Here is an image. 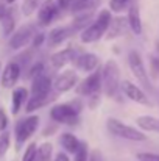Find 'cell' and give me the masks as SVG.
<instances>
[{
  "label": "cell",
  "mask_w": 159,
  "mask_h": 161,
  "mask_svg": "<svg viewBox=\"0 0 159 161\" xmlns=\"http://www.w3.org/2000/svg\"><path fill=\"white\" fill-rule=\"evenodd\" d=\"M112 22V14H111V9H102L97 16L95 20H92L83 31H81V42L84 44H92V42H97L98 39L103 38V35L108 33L109 30V25Z\"/></svg>",
  "instance_id": "6da1fadb"
},
{
  "label": "cell",
  "mask_w": 159,
  "mask_h": 161,
  "mask_svg": "<svg viewBox=\"0 0 159 161\" xmlns=\"http://www.w3.org/2000/svg\"><path fill=\"white\" fill-rule=\"evenodd\" d=\"M102 81H103V92L108 97H115L119 91H122V80H120V67L115 59H108L102 69Z\"/></svg>",
  "instance_id": "7a4b0ae2"
},
{
  "label": "cell",
  "mask_w": 159,
  "mask_h": 161,
  "mask_svg": "<svg viewBox=\"0 0 159 161\" xmlns=\"http://www.w3.org/2000/svg\"><path fill=\"white\" fill-rule=\"evenodd\" d=\"M83 105L75 100L70 103H59L50 109V119L53 122L64 124V125H75L80 120V111Z\"/></svg>",
  "instance_id": "3957f363"
},
{
  "label": "cell",
  "mask_w": 159,
  "mask_h": 161,
  "mask_svg": "<svg viewBox=\"0 0 159 161\" xmlns=\"http://www.w3.org/2000/svg\"><path fill=\"white\" fill-rule=\"evenodd\" d=\"M106 128H108V131L111 135H114L115 138H120V139L136 141V142H140V141L147 139V135L142 130H137V128H134L131 125H126L122 120L114 119V117H109L106 120Z\"/></svg>",
  "instance_id": "277c9868"
},
{
  "label": "cell",
  "mask_w": 159,
  "mask_h": 161,
  "mask_svg": "<svg viewBox=\"0 0 159 161\" xmlns=\"http://www.w3.org/2000/svg\"><path fill=\"white\" fill-rule=\"evenodd\" d=\"M39 127V116L38 114H31L27 116L25 119H20L16 127H14V138H16V149L19 150L38 130Z\"/></svg>",
  "instance_id": "5b68a950"
},
{
  "label": "cell",
  "mask_w": 159,
  "mask_h": 161,
  "mask_svg": "<svg viewBox=\"0 0 159 161\" xmlns=\"http://www.w3.org/2000/svg\"><path fill=\"white\" fill-rule=\"evenodd\" d=\"M100 91H103V81H102V72L100 70H94L91 72L78 86H77V92L78 96H83L86 99H98Z\"/></svg>",
  "instance_id": "8992f818"
},
{
  "label": "cell",
  "mask_w": 159,
  "mask_h": 161,
  "mask_svg": "<svg viewBox=\"0 0 159 161\" xmlns=\"http://www.w3.org/2000/svg\"><path fill=\"white\" fill-rule=\"evenodd\" d=\"M128 66H130L133 75L136 77V80H137L144 88L153 91V85H151V81H150V77H148V72H147V69H145L144 59H142V56H140V53H139L137 50H131V52L128 53Z\"/></svg>",
  "instance_id": "52a82bcc"
},
{
  "label": "cell",
  "mask_w": 159,
  "mask_h": 161,
  "mask_svg": "<svg viewBox=\"0 0 159 161\" xmlns=\"http://www.w3.org/2000/svg\"><path fill=\"white\" fill-rule=\"evenodd\" d=\"M34 35H36L34 25H31V24L22 25L20 28H17V30L9 36L8 46H9L13 50H19V49L25 47L28 42H31L33 38H34Z\"/></svg>",
  "instance_id": "ba28073f"
},
{
  "label": "cell",
  "mask_w": 159,
  "mask_h": 161,
  "mask_svg": "<svg viewBox=\"0 0 159 161\" xmlns=\"http://www.w3.org/2000/svg\"><path fill=\"white\" fill-rule=\"evenodd\" d=\"M22 74V66L19 64V61H9L5 64V67L2 69V75H0V86L3 89H13L16 86V83L19 81Z\"/></svg>",
  "instance_id": "9c48e42d"
},
{
  "label": "cell",
  "mask_w": 159,
  "mask_h": 161,
  "mask_svg": "<svg viewBox=\"0 0 159 161\" xmlns=\"http://www.w3.org/2000/svg\"><path fill=\"white\" fill-rule=\"evenodd\" d=\"M53 81L52 78L45 74L36 77L31 80V88H30V97H53L52 92Z\"/></svg>",
  "instance_id": "30bf717a"
},
{
  "label": "cell",
  "mask_w": 159,
  "mask_h": 161,
  "mask_svg": "<svg viewBox=\"0 0 159 161\" xmlns=\"http://www.w3.org/2000/svg\"><path fill=\"white\" fill-rule=\"evenodd\" d=\"M59 13V6L56 3V0H44L38 9V24L41 27H47L50 25L55 17Z\"/></svg>",
  "instance_id": "8fae6325"
},
{
  "label": "cell",
  "mask_w": 159,
  "mask_h": 161,
  "mask_svg": "<svg viewBox=\"0 0 159 161\" xmlns=\"http://www.w3.org/2000/svg\"><path fill=\"white\" fill-rule=\"evenodd\" d=\"M75 86H78V75L75 70H64L61 75L56 77L53 88L58 94H64L70 89H73Z\"/></svg>",
  "instance_id": "7c38bea8"
},
{
  "label": "cell",
  "mask_w": 159,
  "mask_h": 161,
  "mask_svg": "<svg viewBox=\"0 0 159 161\" xmlns=\"http://www.w3.org/2000/svg\"><path fill=\"white\" fill-rule=\"evenodd\" d=\"M122 92L133 102L136 103H140V105H145V107H151V102L150 99L147 97V94L134 83L131 81H122Z\"/></svg>",
  "instance_id": "4fadbf2b"
},
{
  "label": "cell",
  "mask_w": 159,
  "mask_h": 161,
  "mask_svg": "<svg viewBox=\"0 0 159 161\" xmlns=\"http://www.w3.org/2000/svg\"><path fill=\"white\" fill-rule=\"evenodd\" d=\"M77 56H78V55H77V50H75V49L67 47V49H62V50L53 53L52 56H50V63H52V66L55 69H61V67L67 66L69 63L75 61Z\"/></svg>",
  "instance_id": "5bb4252c"
},
{
  "label": "cell",
  "mask_w": 159,
  "mask_h": 161,
  "mask_svg": "<svg viewBox=\"0 0 159 161\" xmlns=\"http://www.w3.org/2000/svg\"><path fill=\"white\" fill-rule=\"evenodd\" d=\"M73 33H77L75 31V28L72 27V24L70 25H64V27H56V28H53L52 31L49 33V36H47V42H49V46H59L61 42H64L67 38H70Z\"/></svg>",
  "instance_id": "9a60e30c"
},
{
  "label": "cell",
  "mask_w": 159,
  "mask_h": 161,
  "mask_svg": "<svg viewBox=\"0 0 159 161\" xmlns=\"http://www.w3.org/2000/svg\"><path fill=\"white\" fill-rule=\"evenodd\" d=\"M28 89L24 88V86H19V88H14L13 89V94H11V114L13 116H17L19 111L22 109L24 103L28 102Z\"/></svg>",
  "instance_id": "2e32d148"
},
{
  "label": "cell",
  "mask_w": 159,
  "mask_h": 161,
  "mask_svg": "<svg viewBox=\"0 0 159 161\" xmlns=\"http://www.w3.org/2000/svg\"><path fill=\"white\" fill-rule=\"evenodd\" d=\"M75 67L81 72H94L98 67V56L95 53L78 55L75 59Z\"/></svg>",
  "instance_id": "e0dca14e"
},
{
  "label": "cell",
  "mask_w": 159,
  "mask_h": 161,
  "mask_svg": "<svg viewBox=\"0 0 159 161\" xmlns=\"http://www.w3.org/2000/svg\"><path fill=\"white\" fill-rule=\"evenodd\" d=\"M128 27L134 35H142V19H140V11L137 5H131L128 9Z\"/></svg>",
  "instance_id": "ac0fdd59"
},
{
  "label": "cell",
  "mask_w": 159,
  "mask_h": 161,
  "mask_svg": "<svg viewBox=\"0 0 159 161\" xmlns=\"http://www.w3.org/2000/svg\"><path fill=\"white\" fill-rule=\"evenodd\" d=\"M59 144H61V147L67 153H73L75 155L77 150H78V147L81 146V141L75 135H72V133H62L59 136Z\"/></svg>",
  "instance_id": "d6986e66"
},
{
  "label": "cell",
  "mask_w": 159,
  "mask_h": 161,
  "mask_svg": "<svg viewBox=\"0 0 159 161\" xmlns=\"http://www.w3.org/2000/svg\"><path fill=\"white\" fill-rule=\"evenodd\" d=\"M136 124L142 131L159 133V119L155 116H139L136 119Z\"/></svg>",
  "instance_id": "ffe728a7"
},
{
  "label": "cell",
  "mask_w": 159,
  "mask_h": 161,
  "mask_svg": "<svg viewBox=\"0 0 159 161\" xmlns=\"http://www.w3.org/2000/svg\"><path fill=\"white\" fill-rule=\"evenodd\" d=\"M126 25H128V19H122V17H115L112 19L111 25H109V30H108V39H114V38H119L125 33L126 30Z\"/></svg>",
  "instance_id": "44dd1931"
},
{
  "label": "cell",
  "mask_w": 159,
  "mask_h": 161,
  "mask_svg": "<svg viewBox=\"0 0 159 161\" xmlns=\"http://www.w3.org/2000/svg\"><path fill=\"white\" fill-rule=\"evenodd\" d=\"M53 99H56V97L55 96L53 97H30L28 102H27V105H25V111L30 114V113H33V111H36L39 108L45 107L49 102H52Z\"/></svg>",
  "instance_id": "7402d4cb"
},
{
  "label": "cell",
  "mask_w": 159,
  "mask_h": 161,
  "mask_svg": "<svg viewBox=\"0 0 159 161\" xmlns=\"http://www.w3.org/2000/svg\"><path fill=\"white\" fill-rule=\"evenodd\" d=\"M16 19H14V14H13V9H8L5 17L2 19V30H3V35L5 36H11L16 30Z\"/></svg>",
  "instance_id": "603a6c76"
},
{
  "label": "cell",
  "mask_w": 159,
  "mask_h": 161,
  "mask_svg": "<svg viewBox=\"0 0 159 161\" xmlns=\"http://www.w3.org/2000/svg\"><path fill=\"white\" fill-rule=\"evenodd\" d=\"M53 153V146L50 142H44L38 147V153H36V161H52Z\"/></svg>",
  "instance_id": "cb8c5ba5"
},
{
  "label": "cell",
  "mask_w": 159,
  "mask_h": 161,
  "mask_svg": "<svg viewBox=\"0 0 159 161\" xmlns=\"http://www.w3.org/2000/svg\"><path fill=\"white\" fill-rule=\"evenodd\" d=\"M39 0H24L22 3V13L24 16H31L36 9H39Z\"/></svg>",
  "instance_id": "d4e9b609"
},
{
  "label": "cell",
  "mask_w": 159,
  "mask_h": 161,
  "mask_svg": "<svg viewBox=\"0 0 159 161\" xmlns=\"http://www.w3.org/2000/svg\"><path fill=\"white\" fill-rule=\"evenodd\" d=\"M9 144H11V136L8 131H2L0 133V158H3L9 149Z\"/></svg>",
  "instance_id": "484cf974"
},
{
  "label": "cell",
  "mask_w": 159,
  "mask_h": 161,
  "mask_svg": "<svg viewBox=\"0 0 159 161\" xmlns=\"http://www.w3.org/2000/svg\"><path fill=\"white\" fill-rule=\"evenodd\" d=\"M38 147H39V146H36V142H31V144H30V146L25 149V152H24V157H22V161H36Z\"/></svg>",
  "instance_id": "4316f807"
},
{
  "label": "cell",
  "mask_w": 159,
  "mask_h": 161,
  "mask_svg": "<svg viewBox=\"0 0 159 161\" xmlns=\"http://www.w3.org/2000/svg\"><path fill=\"white\" fill-rule=\"evenodd\" d=\"M45 72V66H44V63H41V61H38V63H34L31 67H30V70H28V78H36V77H39V75H42Z\"/></svg>",
  "instance_id": "83f0119b"
},
{
  "label": "cell",
  "mask_w": 159,
  "mask_h": 161,
  "mask_svg": "<svg viewBox=\"0 0 159 161\" xmlns=\"http://www.w3.org/2000/svg\"><path fill=\"white\" fill-rule=\"evenodd\" d=\"M131 0H109V9L114 13H122L125 8H128Z\"/></svg>",
  "instance_id": "f1b7e54d"
},
{
  "label": "cell",
  "mask_w": 159,
  "mask_h": 161,
  "mask_svg": "<svg viewBox=\"0 0 159 161\" xmlns=\"http://www.w3.org/2000/svg\"><path fill=\"white\" fill-rule=\"evenodd\" d=\"M89 150H87V142H81V146L78 147V150H77V153L73 155L75 157V160L73 161H87L89 160Z\"/></svg>",
  "instance_id": "f546056e"
},
{
  "label": "cell",
  "mask_w": 159,
  "mask_h": 161,
  "mask_svg": "<svg viewBox=\"0 0 159 161\" xmlns=\"http://www.w3.org/2000/svg\"><path fill=\"white\" fill-rule=\"evenodd\" d=\"M139 161H159V153H151V152H140L137 153Z\"/></svg>",
  "instance_id": "4dcf8cb0"
},
{
  "label": "cell",
  "mask_w": 159,
  "mask_h": 161,
  "mask_svg": "<svg viewBox=\"0 0 159 161\" xmlns=\"http://www.w3.org/2000/svg\"><path fill=\"white\" fill-rule=\"evenodd\" d=\"M8 124H9V120H8V114H6L5 108H0V133H2V131H6Z\"/></svg>",
  "instance_id": "1f68e13d"
},
{
  "label": "cell",
  "mask_w": 159,
  "mask_h": 161,
  "mask_svg": "<svg viewBox=\"0 0 159 161\" xmlns=\"http://www.w3.org/2000/svg\"><path fill=\"white\" fill-rule=\"evenodd\" d=\"M47 41V36L44 35V33H36L34 35V38H33V41H31V44H33V47H41L44 42Z\"/></svg>",
  "instance_id": "d6a6232c"
},
{
  "label": "cell",
  "mask_w": 159,
  "mask_h": 161,
  "mask_svg": "<svg viewBox=\"0 0 159 161\" xmlns=\"http://www.w3.org/2000/svg\"><path fill=\"white\" fill-rule=\"evenodd\" d=\"M150 63H151V74H153V77H158L159 75V56H151Z\"/></svg>",
  "instance_id": "836d02e7"
},
{
  "label": "cell",
  "mask_w": 159,
  "mask_h": 161,
  "mask_svg": "<svg viewBox=\"0 0 159 161\" xmlns=\"http://www.w3.org/2000/svg\"><path fill=\"white\" fill-rule=\"evenodd\" d=\"M87 161H103V157H102V152L98 150H92L91 155H89V160Z\"/></svg>",
  "instance_id": "e575fe53"
},
{
  "label": "cell",
  "mask_w": 159,
  "mask_h": 161,
  "mask_svg": "<svg viewBox=\"0 0 159 161\" xmlns=\"http://www.w3.org/2000/svg\"><path fill=\"white\" fill-rule=\"evenodd\" d=\"M56 3H58L59 9H67L72 6V0H56Z\"/></svg>",
  "instance_id": "d590c367"
},
{
  "label": "cell",
  "mask_w": 159,
  "mask_h": 161,
  "mask_svg": "<svg viewBox=\"0 0 159 161\" xmlns=\"http://www.w3.org/2000/svg\"><path fill=\"white\" fill-rule=\"evenodd\" d=\"M55 161H70V160H69V157H67L64 152H59V153H56Z\"/></svg>",
  "instance_id": "8d00e7d4"
},
{
  "label": "cell",
  "mask_w": 159,
  "mask_h": 161,
  "mask_svg": "<svg viewBox=\"0 0 159 161\" xmlns=\"http://www.w3.org/2000/svg\"><path fill=\"white\" fill-rule=\"evenodd\" d=\"M6 11H8V9H6V6H5V5H0V22H2V19L5 17Z\"/></svg>",
  "instance_id": "74e56055"
},
{
  "label": "cell",
  "mask_w": 159,
  "mask_h": 161,
  "mask_svg": "<svg viewBox=\"0 0 159 161\" xmlns=\"http://www.w3.org/2000/svg\"><path fill=\"white\" fill-rule=\"evenodd\" d=\"M5 2H6V3H9V5H11V3H14V2H16V0H5Z\"/></svg>",
  "instance_id": "f35d334b"
},
{
  "label": "cell",
  "mask_w": 159,
  "mask_h": 161,
  "mask_svg": "<svg viewBox=\"0 0 159 161\" xmlns=\"http://www.w3.org/2000/svg\"><path fill=\"white\" fill-rule=\"evenodd\" d=\"M72 2H89V0H72Z\"/></svg>",
  "instance_id": "ab89813d"
},
{
  "label": "cell",
  "mask_w": 159,
  "mask_h": 161,
  "mask_svg": "<svg viewBox=\"0 0 159 161\" xmlns=\"http://www.w3.org/2000/svg\"><path fill=\"white\" fill-rule=\"evenodd\" d=\"M0 75H2V63H0Z\"/></svg>",
  "instance_id": "60d3db41"
}]
</instances>
